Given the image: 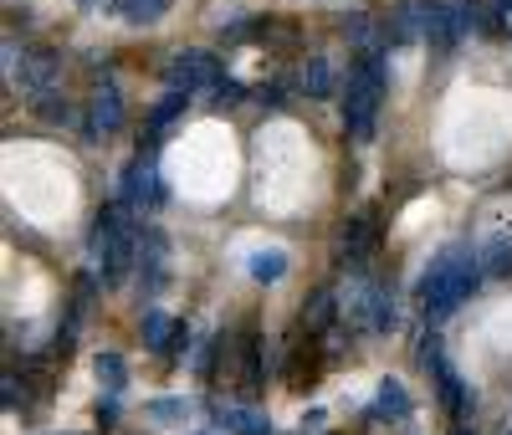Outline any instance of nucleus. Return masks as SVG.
Returning a JSON list of instances; mask_svg holds the SVG:
<instances>
[{
	"label": "nucleus",
	"mask_w": 512,
	"mask_h": 435,
	"mask_svg": "<svg viewBox=\"0 0 512 435\" xmlns=\"http://www.w3.org/2000/svg\"><path fill=\"white\" fill-rule=\"evenodd\" d=\"M113 6H118V16L128 26H154L169 6H175V0H113Z\"/></svg>",
	"instance_id": "obj_14"
},
{
	"label": "nucleus",
	"mask_w": 512,
	"mask_h": 435,
	"mask_svg": "<svg viewBox=\"0 0 512 435\" xmlns=\"http://www.w3.org/2000/svg\"><path fill=\"white\" fill-rule=\"evenodd\" d=\"M303 93L308 98H333V67H328V57H313L303 67Z\"/></svg>",
	"instance_id": "obj_18"
},
{
	"label": "nucleus",
	"mask_w": 512,
	"mask_h": 435,
	"mask_svg": "<svg viewBox=\"0 0 512 435\" xmlns=\"http://www.w3.org/2000/svg\"><path fill=\"white\" fill-rule=\"evenodd\" d=\"M241 98H246L241 82H221V103H241Z\"/></svg>",
	"instance_id": "obj_27"
},
{
	"label": "nucleus",
	"mask_w": 512,
	"mask_h": 435,
	"mask_svg": "<svg viewBox=\"0 0 512 435\" xmlns=\"http://www.w3.org/2000/svg\"><path fill=\"white\" fill-rule=\"evenodd\" d=\"M246 267H251L256 282H282V277H287V251H277V246H272V251H256Z\"/></svg>",
	"instance_id": "obj_17"
},
{
	"label": "nucleus",
	"mask_w": 512,
	"mask_h": 435,
	"mask_svg": "<svg viewBox=\"0 0 512 435\" xmlns=\"http://www.w3.org/2000/svg\"><path fill=\"white\" fill-rule=\"evenodd\" d=\"M185 415V400H149V420L169 425V420H180Z\"/></svg>",
	"instance_id": "obj_25"
},
{
	"label": "nucleus",
	"mask_w": 512,
	"mask_h": 435,
	"mask_svg": "<svg viewBox=\"0 0 512 435\" xmlns=\"http://www.w3.org/2000/svg\"><path fill=\"white\" fill-rule=\"evenodd\" d=\"M241 384H246V389L262 384V359H256V333H246V338H241Z\"/></svg>",
	"instance_id": "obj_21"
},
{
	"label": "nucleus",
	"mask_w": 512,
	"mask_h": 435,
	"mask_svg": "<svg viewBox=\"0 0 512 435\" xmlns=\"http://www.w3.org/2000/svg\"><path fill=\"white\" fill-rule=\"evenodd\" d=\"M379 103H384V62L369 52V57H359V67L349 72V87H344V128H349L354 144L374 139Z\"/></svg>",
	"instance_id": "obj_2"
},
{
	"label": "nucleus",
	"mask_w": 512,
	"mask_h": 435,
	"mask_svg": "<svg viewBox=\"0 0 512 435\" xmlns=\"http://www.w3.org/2000/svg\"><path fill=\"white\" fill-rule=\"evenodd\" d=\"M93 369H98V379L113 389V395L128 384V369H123V359H118V354H98V364H93Z\"/></svg>",
	"instance_id": "obj_23"
},
{
	"label": "nucleus",
	"mask_w": 512,
	"mask_h": 435,
	"mask_svg": "<svg viewBox=\"0 0 512 435\" xmlns=\"http://www.w3.org/2000/svg\"><path fill=\"white\" fill-rule=\"evenodd\" d=\"M472 26V6H446V0H425V41L431 52H456V41Z\"/></svg>",
	"instance_id": "obj_5"
},
{
	"label": "nucleus",
	"mask_w": 512,
	"mask_h": 435,
	"mask_svg": "<svg viewBox=\"0 0 512 435\" xmlns=\"http://www.w3.org/2000/svg\"><path fill=\"white\" fill-rule=\"evenodd\" d=\"M482 267H487V277H507L512 272V241L507 236H487L482 241Z\"/></svg>",
	"instance_id": "obj_16"
},
{
	"label": "nucleus",
	"mask_w": 512,
	"mask_h": 435,
	"mask_svg": "<svg viewBox=\"0 0 512 435\" xmlns=\"http://www.w3.org/2000/svg\"><path fill=\"white\" fill-rule=\"evenodd\" d=\"M185 98H190V93H180V87H169V98H164V103L154 108V118H149V134H154V139H164V128L185 113Z\"/></svg>",
	"instance_id": "obj_19"
},
{
	"label": "nucleus",
	"mask_w": 512,
	"mask_h": 435,
	"mask_svg": "<svg viewBox=\"0 0 512 435\" xmlns=\"http://www.w3.org/2000/svg\"><path fill=\"white\" fill-rule=\"evenodd\" d=\"M31 103H36V113L47 123H67L72 118V108H67V98L57 93V87H52V93H41V98H31Z\"/></svg>",
	"instance_id": "obj_22"
},
{
	"label": "nucleus",
	"mask_w": 512,
	"mask_h": 435,
	"mask_svg": "<svg viewBox=\"0 0 512 435\" xmlns=\"http://www.w3.org/2000/svg\"><path fill=\"white\" fill-rule=\"evenodd\" d=\"M415 36H425V0H400L390 11V41L395 47H410Z\"/></svg>",
	"instance_id": "obj_11"
},
{
	"label": "nucleus",
	"mask_w": 512,
	"mask_h": 435,
	"mask_svg": "<svg viewBox=\"0 0 512 435\" xmlns=\"http://www.w3.org/2000/svg\"><path fill=\"white\" fill-rule=\"evenodd\" d=\"M482 277H487V267H482L477 246H466V241L441 246L431 256V267H425V277H420V308H425V318H431V323L451 318L461 302L482 287Z\"/></svg>",
	"instance_id": "obj_1"
},
{
	"label": "nucleus",
	"mask_w": 512,
	"mask_h": 435,
	"mask_svg": "<svg viewBox=\"0 0 512 435\" xmlns=\"http://www.w3.org/2000/svg\"><path fill=\"white\" fill-rule=\"evenodd\" d=\"M502 6H512V0H502Z\"/></svg>",
	"instance_id": "obj_29"
},
{
	"label": "nucleus",
	"mask_w": 512,
	"mask_h": 435,
	"mask_svg": "<svg viewBox=\"0 0 512 435\" xmlns=\"http://www.w3.org/2000/svg\"><path fill=\"white\" fill-rule=\"evenodd\" d=\"M374 415H390V420H410V395H405V384H400V379H384V384H379Z\"/></svg>",
	"instance_id": "obj_15"
},
{
	"label": "nucleus",
	"mask_w": 512,
	"mask_h": 435,
	"mask_svg": "<svg viewBox=\"0 0 512 435\" xmlns=\"http://www.w3.org/2000/svg\"><path fill=\"white\" fill-rule=\"evenodd\" d=\"M221 82H226V72H221L216 52H180L169 62V87H180V93H210Z\"/></svg>",
	"instance_id": "obj_6"
},
{
	"label": "nucleus",
	"mask_w": 512,
	"mask_h": 435,
	"mask_svg": "<svg viewBox=\"0 0 512 435\" xmlns=\"http://www.w3.org/2000/svg\"><path fill=\"white\" fill-rule=\"evenodd\" d=\"M349 318L364 328V333H390L400 323V308H395V297L384 292L379 282H354L349 292Z\"/></svg>",
	"instance_id": "obj_4"
},
{
	"label": "nucleus",
	"mask_w": 512,
	"mask_h": 435,
	"mask_svg": "<svg viewBox=\"0 0 512 435\" xmlns=\"http://www.w3.org/2000/svg\"><path fill=\"white\" fill-rule=\"evenodd\" d=\"M77 6H103V0H77Z\"/></svg>",
	"instance_id": "obj_28"
},
{
	"label": "nucleus",
	"mask_w": 512,
	"mask_h": 435,
	"mask_svg": "<svg viewBox=\"0 0 512 435\" xmlns=\"http://www.w3.org/2000/svg\"><path fill=\"white\" fill-rule=\"evenodd\" d=\"M456 435H466V430H456Z\"/></svg>",
	"instance_id": "obj_30"
},
{
	"label": "nucleus",
	"mask_w": 512,
	"mask_h": 435,
	"mask_svg": "<svg viewBox=\"0 0 512 435\" xmlns=\"http://www.w3.org/2000/svg\"><path fill=\"white\" fill-rule=\"evenodd\" d=\"M185 348H190V328L180 323V328H175V338H169V348H164V354H169V359H180Z\"/></svg>",
	"instance_id": "obj_26"
},
{
	"label": "nucleus",
	"mask_w": 512,
	"mask_h": 435,
	"mask_svg": "<svg viewBox=\"0 0 512 435\" xmlns=\"http://www.w3.org/2000/svg\"><path fill=\"white\" fill-rule=\"evenodd\" d=\"M164 200V185H159V169H154V154H139L123 174V205L128 210H144V205H159Z\"/></svg>",
	"instance_id": "obj_7"
},
{
	"label": "nucleus",
	"mask_w": 512,
	"mask_h": 435,
	"mask_svg": "<svg viewBox=\"0 0 512 435\" xmlns=\"http://www.w3.org/2000/svg\"><path fill=\"white\" fill-rule=\"evenodd\" d=\"M374 246H379V215H374V210H359V215H349L344 236H338V256H344L349 267H364Z\"/></svg>",
	"instance_id": "obj_8"
},
{
	"label": "nucleus",
	"mask_w": 512,
	"mask_h": 435,
	"mask_svg": "<svg viewBox=\"0 0 512 435\" xmlns=\"http://www.w3.org/2000/svg\"><path fill=\"white\" fill-rule=\"evenodd\" d=\"M164 251H169L164 231H154V226H149V231H139V272H144V282H149V287H159V282H164V261H169Z\"/></svg>",
	"instance_id": "obj_12"
},
{
	"label": "nucleus",
	"mask_w": 512,
	"mask_h": 435,
	"mask_svg": "<svg viewBox=\"0 0 512 435\" xmlns=\"http://www.w3.org/2000/svg\"><path fill=\"white\" fill-rule=\"evenodd\" d=\"M123 128V93H118V82H103L98 93H93V118H88V144L108 139Z\"/></svg>",
	"instance_id": "obj_9"
},
{
	"label": "nucleus",
	"mask_w": 512,
	"mask_h": 435,
	"mask_svg": "<svg viewBox=\"0 0 512 435\" xmlns=\"http://www.w3.org/2000/svg\"><path fill=\"white\" fill-rule=\"evenodd\" d=\"M175 328H180V323L169 318V313H159V308H154V313H144V343H149V348H169Z\"/></svg>",
	"instance_id": "obj_20"
},
{
	"label": "nucleus",
	"mask_w": 512,
	"mask_h": 435,
	"mask_svg": "<svg viewBox=\"0 0 512 435\" xmlns=\"http://www.w3.org/2000/svg\"><path fill=\"white\" fill-rule=\"evenodd\" d=\"M420 364L436 374V389H441L446 410H451L461 425L472 420V389H466V384H461V374L446 364V354H441V338H436V333H425V343H420Z\"/></svg>",
	"instance_id": "obj_3"
},
{
	"label": "nucleus",
	"mask_w": 512,
	"mask_h": 435,
	"mask_svg": "<svg viewBox=\"0 0 512 435\" xmlns=\"http://www.w3.org/2000/svg\"><path fill=\"white\" fill-rule=\"evenodd\" d=\"M303 318H308L313 328H323V323L333 318V292H313V302L303 308Z\"/></svg>",
	"instance_id": "obj_24"
},
{
	"label": "nucleus",
	"mask_w": 512,
	"mask_h": 435,
	"mask_svg": "<svg viewBox=\"0 0 512 435\" xmlns=\"http://www.w3.org/2000/svg\"><path fill=\"white\" fill-rule=\"evenodd\" d=\"M221 425H226L231 435H272V420H267L262 410H241V405H226V410H221Z\"/></svg>",
	"instance_id": "obj_13"
},
{
	"label": "nucleus",
	"mask_w": 512,
	"mask_h": 435,
	"mask_svg": "<svg viewBox=\"0 0 512 435\" xmlns=\"http://www.w3.org/2000/svg\"><path fill=\"white\" fill-rule=\"evenodd\" d=\"M57 72H62V62H57V52H21V93L26 98H41V93H52L57 87Z\"/></svg>",
	"instance_id": "obj_10"
}]
</instances>
